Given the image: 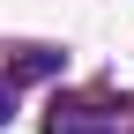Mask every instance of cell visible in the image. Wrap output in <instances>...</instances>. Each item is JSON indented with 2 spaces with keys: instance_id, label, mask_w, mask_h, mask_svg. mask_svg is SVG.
<instances>
[{
  "instance_id": "6da1fadb",
  "label": "cell",
  "mask_w": 134,
  "mask_h": 134,
  "mask_svg": "<svg viewBox=\"0 0 134 134\" xmlns=\"http://www.w3.org/2000/svg\"><path fill=\"white\" fill-rule=\"evenodd\" d=\"M45 134H112V119H104V104H97V97H52Z\"/></svg>"
},
{
  "instance_id": "7a4b0ae2",
  "label": "cell",
  "mask_w": 134,
  "mask_h": 134,
  "mask_svg": "<svg viewBox=\"0 0 134 134\" xmlns=\"http://www.w3.org/2000/svg\"><path fill=\"white\" fill-rule=\"evenodd\" d=\"M37 75H60V52H52V45H15V60H8V82L23 90V82H37Z\"/></svg>"
}]
</instances>
